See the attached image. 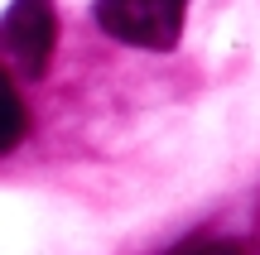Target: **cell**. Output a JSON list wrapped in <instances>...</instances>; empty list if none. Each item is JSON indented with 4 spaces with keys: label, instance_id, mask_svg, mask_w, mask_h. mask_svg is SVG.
Here are the masks:
<instances>
[{
    "label": "cell",
    "instance_id": "2",
    "mask_svg": "<svg viewBox=\"0 0 260 255\" xmlns=\"http://www.w3.org/2000/svg\"><path fill=\"white\" fill-rule=\"evenodd\" d=\"M58 44V10L53 0H15L0 19V53L15 63L19 77H44Z\"/></svg>",
    "mask_w": 260,
    "mask_h": 255
},
{
    "label": "cell",
    "instance_id": "1",
    "mask_svg": "<svg viewBox=\"0 0 260 255\" xmlns=\"http://www.w3.org/2000/svg\"><path fill=\"white\" fill-rule=\"evenodd\" d=\"M188 0H96V24L130 48H174Z\"/></svg>",
    "mask_w": 260,
    "mask_h": 255
},
{
    "label": "cell",
    "instance_id": "5",
    "mask_svg": "<svg viewBox=\"0 0 260 255\" xmlns=\"http://www.w3.org/2000/svg\"><path fill=\"white\" fill-rule=\"evenodd\" d=\"M255 246H260V202H255Z\"/></svg>",
    "mask_w": 260,
    "mask_h": 255
},
{
    "label": "cell",
    "instance_id": "3",
    "mask_svg": "<svg viewBox=\"0 0 260 255\" xmlns=\"http://www.w3.org/2000/svg\"><path fill=\"white\" fill-rule=\"evenodd\" d=\"M24 125H29L24 101H19V92H15V82H10V72L0 67V154H10L19 140H24Z\"/></svg>",
    "mask_w": 260,
    "mask_h": 255
},
{
    "label": "cell",
    "instance_id": "4",
    "mask_svg": "<svg viewBox=\"0 0 260 255\" xmlns=\"http://www.w3.org/2000/svg\"><path fill=\"white\" fill-rule=\"evenodd\" d=\"M169 255H251L241 241H226V236H193L183 246H174Z\"/></svg>",
    "mask_w": 260,
    "mask_h": 255
}]
</instances>
